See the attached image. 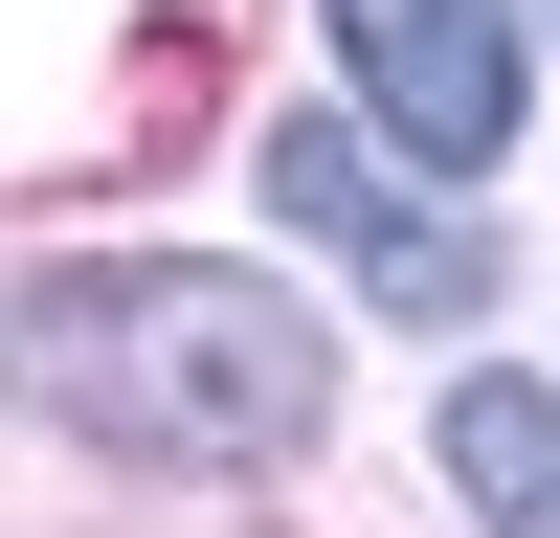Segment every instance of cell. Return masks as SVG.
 I'll return each mask as SVG.
<instances>
[{
    "instance_id": "obj_1",
    "label": "cell",
    "mask_w": 560,
    "mask_h": 538,
    "mask_svg": "<svg viewBox=\"0 0 560 538\" xmlns=\"http://www.w3.org/2000/svg\"><path fill=\"white\" fill-rule=\"evenodd\" d=\"M45 404L113 448H179V471H269V448H314V404H337V359H314V314L269 292V269H202V247H135V269H68V292L23 314Z\"/></svg>"
},
{
    "instance_id": "obj_2",
    "label": "cell",
    "mask_w": 560,
    "mask_h": 538,
    "mask_svg": "<svg viewBox=\"0 0 560 538\" xmlns=\"http://www.w3.org/2000/svg\"><path fill=\"white\" fill-rule=\"evenodd\" d=\"M337 68H359V113L404 134L427 179H471V157H516V0H337Z\"/></svg>"
},
{
    "instance_id": "obj_3",
    "label": "cell",
    "mask_w": 560,
    "mask_h": 538,
    "mask_svg": "<svg viewBox=\"0 0 560 538\" xmlns=\"http://www.w3.org/2000/svg\"><path fill=\"white\" fill-rule=\"evenodd\" d=\"M269 202H292L382 314H427V337H471V314H493V247H471L448 202H404V179L359 157V113H292V134H269Z\"/></svg>"
},
{
    "instance_id": "obj_4",
    "label": "cell",
    "mask_w": 560,
    "mask_h": 538,
    "mask_svg": "<svg viewBox=\"0 0 560 538\" xmlns=\"http://www.w3.org/2000/svg\"><path fill=\"white\" fill-rule=\"evenodd\" d=\"M448 493L493 538H560V404L538 382H448Z\"/></svg>"
}]
</instances>
